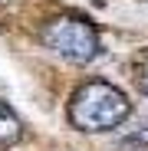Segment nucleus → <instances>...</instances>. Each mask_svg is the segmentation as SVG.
<instances>
[{"label": "nucleus", "instance_id": "obj_4", "mask_svg": "<svg viewBox=\"0 0 148 151\" xmlns=\"http://www.w3.org/2000/svg\"><path fill=\"white\" fill-rule=\"evenodd\" d=\"M115 151H148V128H135L115 141Z\"/></svg>", "mask_w": 148, "mask_h": 151}, {"label": "nucleus", "instance_id": "obj_1", "mask_svg": "<svg viewBox=\"0 0 148 151\" xmlns=\"http://www.w3.org/2000/svg\"><path fill=\"white\" fill-rule=\"evenodd\" d=\"M132 115V99L122 92L118 86L105 82V79H89L82 82L76 92L69 95L66 105V118L76 132L82 135H105L125 125V118Z\"/></svg>", "mask_w": 148, "mask_h": 151}, {"label": "nucleus", "instance_id": "obj_5", "mask_svg": "<svg viewBox=\"0 0 148 151\" xmlns=\"http://www.w3.org/2000/svg\"><path fill=\"white\" fill-rule=\"evenodd\" d=\"M138 89H142V95L148 99V66H145V69L138 72Z\"/></svg>", "mask_w": 148, "mask_h": 151}, {"label": "nucleus", "instance_id": "obj_3", "mask_svg": "<svg viewBox=\"0 0 148 151\" xmlns=\"http://www.w3.org/2000/svg\"><path fill=\"white\" fill-rule=\"evenodd\" d=\"M23 138V122L17 118V112L0 99V148H10Z\"/></svg>", "mask_w": 148, "mask_h": 151}, {"label": "nucleus", "instance_id": "obj_6", "mask_svg": "<svg viewBox=\"0 0 148 151\" xmlns=\"http://www.w3.org/2000/svg\"><path fill=\"white\" fill-rule=\"evenodd\" d=\"M7 4H13V0H0V10H4V7H7Z\"/></svg>", "mask_w": 148, "mask_h": 151}, {"label": "nucleus", "instance_id": "obj_2", "mask_svg": "<svg viewBox=\"0 0 148 151\" xmlns=\"http://www.w3.org/2000/svg\"><path fill=\"white\" fill-rule=\"evenodd\" d=\"M40 43L72 66H89L102 56L99 27L82 13H59L40 27Z\"/></svg>", "mask_w": 148, "mask_h": 151}]
</instances>
